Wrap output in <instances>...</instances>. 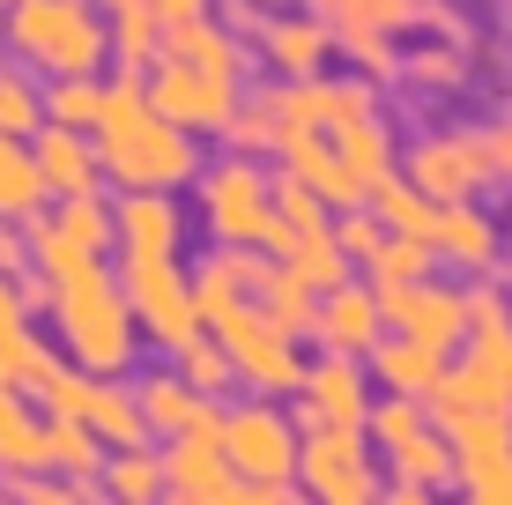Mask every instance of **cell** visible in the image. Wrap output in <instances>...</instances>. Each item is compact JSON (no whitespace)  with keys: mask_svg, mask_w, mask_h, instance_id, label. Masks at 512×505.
<instances>
[{"mask_svg":"<svg viewBox=\"0 0 512 505\" xmlns=\"http://www.w3.org/2000/svg\"><path fill=\"white\" fill-rule=\"evenodd\" d=\"M0 454H23V424H15L8 409H0Z\"/></svg>","mask_w":512,"mask_h":505,"instance_id":"3","label":"cell"},{"mask_svg":"<svg viewBox=\"0 0 512 505\" xmlns=\"http://www.w3.org/2000/svg\"><path fill=\"white\" fill-rule=\"evenodd\" d=\"M23 45L38 52V60H82V23L67 8H23Z\"/></svg>","mask_w":512,"mask_h":505,"instance_id":"1","label":"cell"},{"mask_svg":"<svg viewBox=\"0 0 512 505\" xmlns=\"http://www.w3.org/2000/svg\"><path fill=\"white\" fill-rule=\"evenodd\" d=\"M23 186H30L23 156H15V149H0V201H23Z\"/></svg>","mask_w":512,"mask_h":505,"instance_id":"2","label":"cell"}]
</instances>
